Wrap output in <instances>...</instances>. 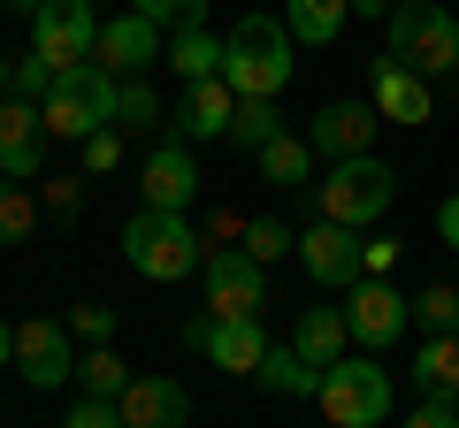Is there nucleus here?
I'll list each match as a JSON object with an SVG mask.
<instances>
[{
	"label": "nucleus",
	"instance_id": "39",
	"mask_svg": "<svg viewBox=\"0 0 459 428\" xmlns=\"http://www.w3.org/2000/svg\"><path fill=\"white\" fill-rule=\"evenodd\" d=\"M437 237L459 253V199H444V207H437Z\"/></svg>",
	"mask_w": 459,
	"mask_h": 428
},
{
	"label": "nucleus",
	"instance_id": "20",
	"mask_svg": "<svg viewBox=\"0 0 459 428\" xmlns=\"http://www.w3.org/2000/svg\"><path fill=\"white\" fill-rule=\"evenodd\" d=\"M169 69H177L184 84L222 77V39H214L207 23H177V31H169Z\"/></svg>",
	"mask_w": 459,
	"mask_h": 428
},
{
	"label": "nucleus",
	"instance_id": "35",
	"mask_svg": "<svg viewBox=\"0 0 459 428\" xmlns=\"http://www.w3.org/2000/svg\"><path fill=\"white\" fill-rule=\"evenodd\" d=\"M131 8L153 23H207V0H131Z\"/></svg>",
	"mask_w": 459,
	"mask_h": 428
},
{
	"label": "nucleus",
	"instance_id": "33",
	"mask_svg": "<svg viewBox=\"0 0 459 428\" xmlns=\"http://www.w3.org/2000/svg\"><path fill=\"white\" fill-rule=\"evenodd\" d=\"M406 421H413V428H459V390H429Z\"/></svg>",
	"mask_w": 459,
	"mask_h": 428
},
{
	"label": "nucleus",
	"instance_id": "38",
	"mask_svg": "<svg viewBox=\"0 0 459 428\" xmlns=\"http://www.w3.org/2000/svg\"><path fill=\"white\" fill-rule=\"evenodd\" d=\"M398 261H406V245H398V237H368V276H391Z\"/></svg>",
	"mask_w": 459,
	"mask_h": 428
},
{
	"label": "nucleus",
	"instance_id": "17",
	"mask_svg": "<svg viewBox=\"0 0 459 428\" xmlns=\"http://www.w3.org/2000/svg\"><path fill=\"white\" fill-rule=\"evenodd\" d=\"M115 406H123L131 428H184V421H192V390L169 382V375H131Z\"/></svg>",
	"mask_w": 459,
	"mask_h": 428
},
{
	"label": "nucleus",
	"instance_id": "6",
	"mask_svg": "<svg viewBox=\"0 0 459 428\" xmlns=\"http://www.w3.org/2000/svg\"><path fill=\"white\" fill-rule=\"evenodd\" d=\"M314 406H322L329 428H383L398 398H391L383 360H329V367H322V390H314Z\"/></svg>",
	"mask_w": 459,
	"mask_h": 428
},
{
	"label": "nucleus",
	"instance_id": "15",
	"mask_svg": "<svg viewBox=\"0 0 459 428\" xmlns=\"http://www.w3.org/2000/svg\"><path fill=\"white\" fill-rule=\"evenodd\" d=\"M39 168H47V116H39V99L8 92L0 99V176L31 184Z\"/></svg>",
	"mask_w": 459,
	"mask_h": 428
},
{
	"label": "nucleus",
	"instance_id": "9",
	"mask_svg": "<svg viewBox=\"0 0 459 428\" xmlns=\"http://www.w3.org/2000/svg\"><path fill=\"white\" fill-rule=\"evenodd\" d=\"M16 375L31 382V390H62V382H77V330L54 321V313L16 321Z\"/></svg>",
	"mask_w": 459,
	"mask_h": 428
},
{
	"label": "nucleus",
	"instance_id": "32",
	"mask_svg": "<svg viewBox=\"0 0 459 428\" xmlns=\"http://www.w3.org/2000/svg\"><path fill=\"white\" fill-rule=\"evenodd\" d=\"M108 168H123V138H115V123H100L84 138V176H108Z\"/></svg>",
	"mask_w": 459,
	"mask_h": 428
},
{
	"label": "nucleus",
	"instance_id": "37",
	"mask_svg": "<svg viewBox=\"0 0 459 428\" xmlns=\"http://www.w3.org/2000/svg\"><path fill=\"white\" fill-rule=\"evenodd\" d=\"M77 207H84V184H77V176H54V184H47V214H62V222H69Z\"/></svg>",
	"mask_w": 459,
	"mask_h": 428
},
{
	"label": "nucleus",
	"instance_id": "25",
	"mask_svg": "<svg viewBox=\"0 0 459 428\" xmlns=\"http://www.w3.org/2000/svg\"><path fill=\"white\" fill-rule=\"evenodd\" d=\"M413 382L421 390H459V330H429V345L413 352Z\"/></svg>",
	"mask_w": 459,
	"mask_h": 428
},
{
	"label": "nucleus",
	"instance_id": "40",
	"mask_svg": "<svg viewBox=\"0 0 459 428\" xmlns=\"http://www.w3.org/2000/svg\"><path fill=\"white\" fill-rule=\"evenodd\" d=\"M391 8L398 0H352V16H368V23H391Z\"/></svg>",
	"mask_w": 459,
	"mask_h": 428
},
{
	"label": "nucleus",
	"instance_id": "31",
	"mask_svg": "<svg viewBox=\"0 0 459 428\" xmlns=\"http://www.w3.org/2000/svg\"><path fill=\"white\" fill-rule=\"evenodd\" d=\"M246 253L253 261H283V253H299V237L283 230L276 214H261V222H246Z\"/></svg>",
	"mask_w": 459,
	"mask_h": 428
},
{
	"label": "nucleus",
	"instance_id": "16",
	"mask_svg": "<svg viewBox=\"0 0 459 428\" xmlns=\"http://www.w3.org/2000/svg\"><path fill=\"white\" fill-rule=\"evenodd\" d=\"M138 192H146V207H192L199 199V161L184 138H169V146L146 153V168H138Z\"/></svg>",
	"mask_w": 459,
	"mask_h": 428
},
{
	"label": "nucleus",
	"instance_id": "22",
	"mask_svg": "<svg viewBox=\"0 0 459 428\" xmlns=\"http://www.w3.org/2000/svg\"><path fill=\"white\" fill-rule=\"evenodd\" d=\"M253 161H261V176H268V184H283V192H299V184L314 176V161H322V153L307 146V131H276V138H268L261 153H253Z\"/></svg>",
	"mask_w": 459,
	"mask_h": 428
},
{
	"label": "nucleus",
	"instance_id": "1",
	"mask_svg": "<svg viewBox=\"0 0 459 428\" xmlns=\"http://www.w3.org/2000/svg\"><path fill=\"white\" fill-rule=\"evenodd\" d=\"M291 47H299L291 23L253 8V16L222 39V77H230V92H238V99H283V84H291Z\"/></svg>",
	"mask_w": 459,
	"mask_h": 428
},
{
	"label": "nucleus",
	"instance_id": "8",
	"mask_svg": "<svg viewBox=\"0 0 459 428\" xmlns=\"http://www.w3.org/2000/svg\"><path fill=\"white\" fill-rule=\"evenodd\" d=\"M199 283H207V313L261 321V306H268V261H253L246 245H238V253H207V261H199Z\"/></svg>",
	"mask_w": 459,
	"mask_h": 428
},
{
	"label": "nucleus",
	"instance_id": "3",
	"mask_svg": "<svg viewBox=\"0 0 459 428\" xmlns=\"http://www.w3.org/2000/svg\"><path fill=\"white\" fill-rule=\"evenodd\" d=\"M115 69L100 62H77L54 77V92L39 99V116H47V138H69V146H84V138L100 131V123H115Z\"/></svg>",
	"mask_w": 459,
	"mask_h": 428
},
{
	"label": "nucleus",
	"instance_id": "26",
	"mask_svg": "<svg viewBox=\"0 0 459 428\" xmlns=\"http://www.w3.org/2000/svg\"><path fill=\"white\" fill-rule=\"evenodd\" d=\"M39 230V199L23 192V176H0V245H23Z\"/></svg>",
	"mask_w": 459,
	"mask_h": 428
},
{
	"label": "nucleus",
	"instance_id": "14",
	"mask_svg": "<svg viewBox=\"0 0 459 428\" xmlns=\"http://www.w3.org/2000/svg\"><path fill=\"white\" fill-rule=\"evenodd\" d=\"M161 54H169L161 23L138 16V8H123L115 23H100V54H92V62H100V69H115V77H146Z\"/></svg>",
	"mask_w": 459,
	"mask_h": 428
},
{
	"label": "nucleus",
	"instance_id": "24",
	"mask_svg": "<svg viewBox=\"0 0 459 428\" xmlns=\"http://www.w3.org/2000/svg\"><path fill=\"white\" fill-rule=\"evenodd\" d=\"M291 345L307 352L314 367H329V360H344V345H352V321H344V313H329V306H314V313H299Z\"/></svg>",
	"mask_w": 459,
	"mask_h": 428
},
{
	"label": "nucleus",
	"instance_id": "36",
	"mask_svg": "<svg viewBox=\"0 0 459 428\" xmlns=\"http://www.w3.org/2000/svg\"><path fill=\"white\" fill-rule=\"evenodd\" d=\"M69 330H77L84 345H108V337H115V306H77V321H69Z\"/></svg>",
	"mask_w": 459,
	"mask_h": 428
},
{
	"label": "nucleus",
	"instance_id": "18",
	"mask_svg": "<svg viewBox=\"0 0 459 428\" xmlns=\"http://www.w3.org/2000/svg\"><path fill=\"white\" fill-rule=\"evenodd\" d=\"M230 116H238L230 77H199V84H184V99H177V138H230Z\"/></svg>",
	"mask_w": 459,
	"mask_h": 428
},
{
	"label": "nucleus",
	"instance_id": "11",
	"mask_svg": "<svg viewBox=\"0 0 459 428\" xmlns=\"http://www.w3.org/2000/svg\"><path fill=\"white\" fill-rule=\"evenodd\" d=\"M344 321H352V345H360V352H391L398 337L413 330V298H398L383 276H360V283H352Z\"/></svg>",
	"mask_w": 459,
	"mask_h": 428
},
{
	"label": "nucleus",
	"instance_id": "7",
	"mask_svg": "<svg viewBox=\"0 0 459 428\" xmlns=\"http://www.w3.org/2000/svg\"><path fill=\"white\" fill-rule=\"evenodd\" d=\"M23 23H31V54H47L54 69H77L100 54V16L92 0H16Z\"/></svg>",
	"mask_w": 459,
	"mask_h": 428
},
{
	"label": "nucleus",
	"instance_id": "4",
	"mask_svg": "<svg viewBox=\"0 0 459 428\" xmlns=\"http://www.w3.org/2000/svg\"><path fill=\"white\" fill-rule=\"evenodd\" d=\"M314 199H322V214H337V222H352V230H360V222H383L391 199H398V168L383 161L376 146L344 153V161H329V176H322Z\"/></svg>",
	"mask_w": 459,
	"mask_h": 428
},
{
	"label": "nucleus",
	"instance_id": "30",
	"mask_svg": "<svg viewBox=\"0 0 459 428\" xmlns=\"http://www.w3.org/2000/svg\"><path fill=\"white\" fill-rule=\"evenodd\" d=\"M413 321H421V330H459V291L452 283H429V291L413 298Z\"/></svg>",
	"mask_w": 459,
	"mask_h": 428
},
{
	"label": "nucleus",
	"instance_id": "19",
	"mask_svg": "<svg viewBox=\"0 0 459 428\" xmlns=\"http://www.w3.org/2000/svg\"><path fill=\"white\" fill-rule=\"evenodd\" d=\"M207 352L222 375H261V352H268V337H261V321H230V313H207Z\"/></svg>",
	"mask_w": 459,
	"mask_h": 428
},
{
	"label": "nucleus",
	"instance_id": "42",
	"mask_svg": "<svg viewBox=\"0 0 459 428\" xmlns=\"http://www.w3.org/2000/svg\"><path fill=\"white\" fill-rule=\"evenodd\" d=\"M16 92V62H8V54H0V99Z\"/></svg>",
	"mask_w": 459,
	"mask_h": 428
},
{
	"label": "nucleus",
	"instance_id": "10",
	"mask_svg": "<svg viewBox=\"0 0 459 428\" xmlns=\"http://www.w3.org/2000/svg\"><path fill=\"white\" fill-rule=\"evenodd\" d=\"M299 261H307V276L322 291H352L368 276V237L352 222H337V214H322L314 230H299Z\"/></svg>",
	"mask_w": 459,
	"mask_h": 428
},
{
	"label": "nucleus",
	"instance_id": "34",
	"mask_svg": "<svg viewBox=\"0 0 459 428\" xmlns=\"http://www.w3.org/2000/svg\"><path fill=\"white\" fill-rule=\"evenodd\" d=\"M54 77H62V69H54L47 54H23V62H16V92H23V99H47Z\"/></svg>",
	"mask_w": 459,
	"mask_h": 428
},
{
	"label": "nucleus",
	"instance_id": "5",
	"mask_svg": "<svg viewBox=\"0 0 459 428\" xmlns=\"http://www.w3.org/2000/svg\"><path fill=\"white\" fill-rule=\"evenodd\" d=\"M383 47L421 77H444V69H459V16L437 0H398L391 23H383Z\"/></svg>",
	"mask_w": 459,
	"mask_h": 428
},
{
	"label": "nucleus",
	"instance_id": "29",
	"mask_svg": "<svg viewBox=\"0 0 459 428\" xmlns=\"http://www.w3.org/2000/svg\"><path fill=\"white\" fill-rule=\"evenodd\" d=\"M123 382H131V367L115 360L108 345H92V352L77 360V390H108V398H123Z\"/></svg>",
	"mask_w": 459,
	"mask_h": 428
},
{
	"label": "nucleus",
	"instance_id": "41",
	"mask_svg": "<svg viewBox=\"0 0 459 428\" xmlns=\"http://www.w3.org/2000/svg\"><path fill=\"white\" fill-rule=\"evenodd\" d=\"M8 360H16V330L0 321V375H8Z\"/></svg>",
	"mask_w": 459,
	"mask_h": 428
},
{
	"label": "nucleus",
	"instance_id": "28",
	"mask_svg": "<svg viewBox=\"0 0 459 428\" xmlns=\"http://www.w3.org/2000/svg\"><path fill=\"white\" fill-rule=\"evenodd\" d=\"M153 116H161V99H153L146 77H123V84H115V131H146Z\"/></svg>",
	"mask_w": 459,
	"mask_h": 428
},
{
	"label": "nucleus",
	"instance_id": "12",
	"mask_svg": "<svg viewBox=\"0 0 459 428\" xmlns=\"http://www.w3.org/2000/svg\"><path fill=\"white\" fill-rule=\"evenodd\" d=\"M383 131V107L376 99H322L307 123V146L322 153V161H344V153H368Z\"/></svg>",
	"mask_w": 459,
	"mask_h": 428
},
{
	"label": "nucleus",
	"instance_id": "2",
	"mask_svg": "<svg viewBox=\"0 0 459 428\" xmlns=\"http://www.w3.org/2000/svg\"><path fill=\"white\" fill-rule=\"evenodd\" d=\"M199 253H207V237L192 230L184 207H138L131 222H123V261L146 283H184L199 268Z\"/></svg>",
	"mask_w": 459,
	"mask_h": 428
},
{
	"label": "nucleus",
	"instance_id": "13",
	"mask_svg": "<svg viewBox=\"0 0 459 428\" xmlns=\"http://www.w3.org/2000/svg\"><path fill=\"white\" fill-rule=\"evenodd\" d=\"M368 92H376L383 123H406V131H421V123L437 116V92H429V77H421V69H406L398 54H376V62H368Z\"/></svg>",
	"mask_w": 459,
	"mask_h": 428
},
{
	"label": "nucleus",
	"instance_id": "21",
	"mask_svg": "<svg viewBox=\"0 0 459 428\" xmlns=\"http://www.w3.org/2000/svg\"><path fill=\"white\" fill-rule=\"evenodd\" d=\"M283 23L299 47H337V31L352 23V0H283Z\"/></svg>",
	"mask_w": 459,
	"mask_h": 428
},
{
	"label": "nucleus",
	"instance_id": "23",
	"mask_svg": "<svg viewBox=\"0 0 459 428\" xmlns=\"http://www.w3.org/2000/svg\"><path fill=\"white\" fill-rule=\"evenodd\" d=\"M261 390H276V398H314V390H322V367H314L299 345H283V352L268 345V352H261Z\"/></svg>",
	"mask_w": 459,
	"mask_h": 428
},
{
	"label": "nucleus",
	"instance_id": "27",
	"mask_svg": "<svg viewBox=\"0 0 459 428\" xmlns=\"http://www.w3.org/2000/svg\"><path fill=\"white\" fill-rule=\"evenodd\" d=\"M283 131V116H276V99H238V116H230V146H246V153H261L268 138Z\"/></svg>",
	"mask_w": 459,
	"mask_h": 428
}]
</instances>
